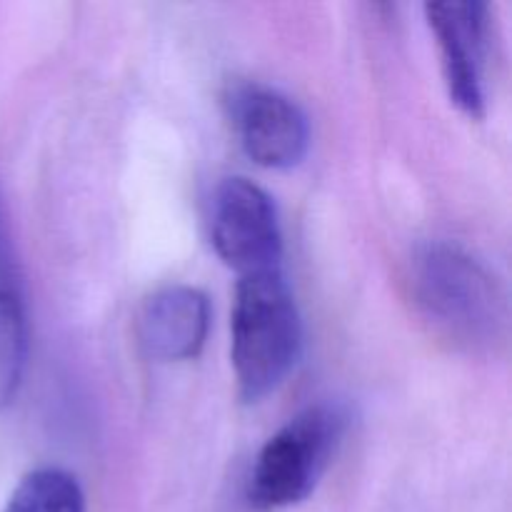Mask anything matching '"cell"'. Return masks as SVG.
<instances>
[{"label":"cell","instance_id":"obj_1","mask_svg":"<svg viewBox=\"0 0 512 512\" xmlns=\"http://www.w3.org/2000/svg\"><path fill=\"white\" fill-rule=\"evenodd\" d=\"M410 293L425 323L465 353H495L508 338V298L493 270L448 240L425 243L410 263Z\"/></svg>","mask_w":512,"mask_h":512},{"label":"cell","instance_id":"obj_2","mask_svg":"<svg viewBox=\"0 0 512 512\" xmlns=\"http://www.w3.org/2000/svg\"><path fill=\"white\" fill-rule=\"evenodd\" d=\"M303 320L285 270L238 278L230 318V363L243 403H260L293 373Z\"/></svg>","mask_w":512,"mask_h":512},{"label":"cell","instance_id":"obj_3","mask_svg":"<svg viewBox=\"0 0 512 512\" xmlns=\"http://www.w3.org/2000/svg\"><path fill=\"white\" fill-rule=\"evenodd\" d=\"M348 430L338 403H315L290 418L260 448L248 478V503L260 512L285 510L313 495Z\"/></svg>","mask_w":512,"mask_h":512},{"label":"cell","instance_id":"obj_4","mask_svg":"<svg viewBox=\"0 0 512 512\" xmlns=\"http://www.w3.org/2000/svg\"><path fill=\"white\" fill-rule=\"evenodd\" d=\"M210 243L238 278L283 268V230L273 198L248 178H225L210 198Z\"/></svg>","mask_w":512,"mask_h":512},{"label":"cell","instance_id":"obj_5","mask_svg":"<svg viewBox=\"0 0 512 512\" xmlns=\"http://www.w3.org/2000/svg\"><path fill=\"white\" fill-rule=\"evenodd\" d=\"M228 113L245 155L260 168L293 170L308 155V115L278 88L235 85L228 95Z\"/></svg>","mask_w":512,"mask_h":512},{"label":"cell","instance_id":"obj_6","mask_svg":"<svg viewBox=\"0 0 512 512\" xmlns=\"http://www.w3.org/2000/svg\"><path fill=\"white\" fill-rule=\"evenodd\" d=\"M425 18L435 35L450 100L468 118H485V55H488V5L428 3Z\"/></svg>","mask_w":512,"mask_h":512},{"label":"cell","instance_id":"obj_7","mask_svg":"<svg viewBox=\"0 0 512 512\" xmlns=\"http://www.w3.org/2000/svg\"><path fill=\"white\" fill-rule=\"evenodd\" d=\"M210 330V300L193 285H168L145 300L138 318V338L158 363L195 360Z\"/></svg>","mask_w":512,"mask_h":512},{"label":"cell","instance_id":"obj_8","mask_svg":"<svg viewBox=\"0 0 512 512\" xmlns=\"http://www.w3.org/2000/svg\"><path fill=\"white\" fill-rule=\"evenodd\" d=\"M28 363V308L23 278L0 208V410L18 395Z\"/></svg>","mask_w":512,"mask_h":512},{"label":"cell","instance_id":"obj_9","mask_svg":"<svg viewBox=\"0 0 512 512\" xmlns=\"http://www.w3.org/2000/svg\"><path fill=\"white\" fill-rule=\"evenodd\" d=\"M3 512H85V495L68 470L38 468L15 485Z\"/></svg>","mask_w":512,"mask_h":512}]
</instances>
